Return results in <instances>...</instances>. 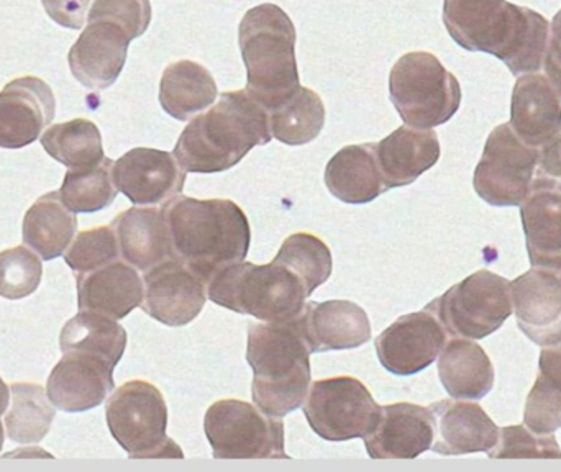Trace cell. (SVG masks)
I'll return each instance as SVG.
<instances>
[{
	"label": "cell",
	"instance_id": "cell-17",
	"mask_svg": "<svg viewBox=\"0 0 561 472\" xmlns=\"http://www.w3.org/2000/svg\"><path fill=\"white\" fill-rule=\"evenodd\" d=\"M434 440L431 408L408 402L381 407L378 424L363 438L373 460H414L432 450Z\"/></svg>",
	"mask_w": 561,
	"mask_h": 472
},
{
	"label": "cell",
	"instance_id": "cell-29",
	"mask_svg": "<svg viewBox=\"0 0 561 472\" xmlns=\"http://www.w3.org/2000/svg\"><path fill=\"white\" fill-rule=\"evenodd\" d=\"M325 184L333 197L346 204H368L386 193L375 145H352L340 150L327 164Z\"/></svg>",
	"mask_w": 561,
	"mask_h": 472
},
{
	"label": "cell",
	"instance_id": "cell-16",
	"mask_svg": "<svg viewBox=\"0 0 561 472\" xmlns=\"http://www.w3.org/2000/svg\"><path fill=\"white\" fill-rule=\"evenodd\" d=\"M55 114V94L43 79H13L0 92V148L19 150L35 143Z\"/></svg>",
	"mask_w": 561,
	"mask_h": 472
},
{
	"label": "cell",
	"instance_id": "cell-1",
	"mask_svg": "<svg viewBox=\"0 0 561 472\" xmlns=\"http://www.w3.org/2000/svg\"><path fill=\"white\" fill-rule=\"evenodd\" d=\"M444 23L461 48L496 56L514 76L543 68L550 23L536 10L506 0H444Z\"/></svg>",
	"mask_w": 561,
	"mask_h": 472
},
{
	"label": "cell",
	"instance_id": "cell-3",
	"mask_svg": "<svg viewBox=\"0 0 561 472\" xmlns=\"http://www.w3.org/2000/svg\"><path fill=\"white\" fill-rule=\"evenodd\" d=\"M272 138L270 115L262 105L247 91L224 92L213 108L184 128L173 154L187 173H222Z\"/></svg>",
	"mask_w": 561,
	"mask_h": 472
},
{
	"label": "cell",
	"instance_id": "cell-25",
	"mask_svg": "<svg viewBox=\"0 0 561 472\" xmlns=\"http://www.w3.org/2000/svg\"><path fill=\"white\" fill-rule=\"evenodd\" d=\"M79 312H92L112 320H122L141 307L144 280L127 263L107 264L91 273L76 276Z\"/></svg>",
	"mask_w": 561,
	"mask_h": 472
},
{
	"label": "cell",
	"instance_id": "cell-11",
	"mask_svg": "<svg viewBox=\"0 0 561 472\" xmlns=\"http://www.w3.org/2000/svg\"><path fill=\"white\" fill-rule=\"evenodd\" d=\"M539 148L529 147L511 124L494 128L474 171L473 186L484 203L516 207L526 200L536 177Z\"/></svg>",
	"mask_w": 561,
	"mask_h": 472
},
{
	"label": "cell",
	"instance_id": "cell-8",
	"mask_svg": "<svg viewBox=\"0 0 561 472\" xmlns=\"http://www.w3.org/2000/svg\"><path fill=\"white\" fill-rule=\"evenodd\" d=\"M105 417L130 460H183V451L167 435V402L150 382L130 381L118 388L107 401Z\"/></svg>",
	"mask_w": 561,
	"mask_h": 472
},
{
	"label": "cell",
	"instance_id": "cell-41",
	"mask_svg": "<svg viewBox=\"0 0 561 472\" xmlns=\"http://www.w3.org/2000/svg\"><path fill=\"white\" fill-rule=\"evenodd\" d=\"M491 460L504 458H542V460H561V450L552 435L534 434L524 425L501 428L500 441L488 453Z\"/></svg>",
	"mask_w": 561,
	"mask_h": 472
},
{
	"label": "cell",
	"instance_id": "cell-44",
	"mask_svg": "<svg viewBox=\"0 0 561 472\" xmlns=\"http://www.w3.org/2000/svg\"><path fill=\"white\" fill-rule=\"evenodd\" d=\"M543 68L553 88L559 85L561 82V10L550 25L549 49H547Z\"/></svg>",
	"mask_w": 561,
	"mask_h": 472
},
{
	"label": "cell",
	"instance_id": "cell-39",
	"mask_svg": "<svg viewBox=\"0 0 561 472\" xmlns=\"http://www.w3.org/2000/svg\"><path fill=\"white\" fill-rule=\"evenodd\" d=\"M43 266L35 251L25 246L0 253V297L20 300L38 289Z\"/></svg>",
	"mask_w": 561,
	"mask_h": 472
},
{
	"label": "cell",
	"instance_id": "cell-14",
	"mask_svg": "<svg viewBox=\"0 0 561 472\" xmlns=\"http://www.w3.org/2000/svg\"><path fill=\"white\" fill-rule=\"evenodd\" d=\"M144 287L141 309L163 325H187L206 306V284L174 257L148 269Z\"/></svg>",
	"mask_w": 561,
	"mask_h": 472
},
{
	"label": "cell",
	"instance_id": "cell-18",
	"mask_svg": "<svg viewBox=\"0 0 561 472\" xmlns=\"http://www.w3.org/2000/svg\"><path fill=\"white\" fill-rule=\"evenodd\" d=\"M46 384V394L62 412H85L99 407L114 391L115 366L99 356L62 353Z\"/></svg>",
	"mask_w": 561,
	"mask_h": 472
},
{
	"label": "cell",
	"instance_id": "cell-46",
	"mask_svg": "<svg viewBox=\"0 0 561 472\" xmlns=\"http://www.w3.org/2000/svg\"><path fill=\"white\" fill-rule=\"evenodd\" d=\"M3 440H5V431H3L2 422H0V450H2Z\"/></svg>",
	"mask_w": 561,
	"mask_h": 472
},
{
	"label": "cell",
	"instance_id": "cell-31",
	"mask_svg": "<svg viewBox=\"0 0 561 472\" xmlns=\"http://www.w3.org/2000/svg\"><path fill=\"white\" fill-rule=\"evenodd\" d=\"M78 230L75 212L65 206L59 191L39 197L28 212L22 226L23 243L35 251L42 260L51 261L62 256L71 244Z\"/></svg>",
	"mask_w": 561,
	"mask_h": 472
},
{
	"label": "cell",
	"instance_id": "cell-20",
	"mask_svg": "<svg viewBox=\"0 0 561 472\" xmlns=\"http://www.w3.org/2000/svg\"><path fill=\"white\" fill-rule=\"evenodd\" d=\"M520 219L534 269L561 280V184L534 177L529 196L520 204Z\"/></svg>",
	"mask_w": 561,
	"mask_h": 472
},
{
	"label": "cell",
	"instance_id": "cell-15",
	"mask_svg": "<svg viewBox=\"0 0 561 472\" xmlns=\"http://www.w3.org/2000/svg\"><path fill=\"white\" fill-rule=\"evenodd\" d=\"M114 183L135 206H158L183 193L186 171L174 154L135 148L114 163Z\"/></svg>",
	"mask_w": 561,
	"mask_h": 472
},
{
	"label": "cell",
	"instance_id": "cell-7",
	"mask_svg": "<svg viewBox=\"0 0 561 472\" xmlns=\"http://www.w3.org/2000/svg\"><path fill=\"white\" fill-rule=\"evenodd\" d=\"M389 97L408 127L431 130L457 114L461 88L434 55L414 51L392 66Z\"/></svg>",
	"mask_w": 561,
	"mask_h": 472
},
{
	"label": "cell",
	"instance_id": "cell-27",
	"mask_svg": "<svg viewBox=\"0 0 561 472\" xmlns=\"http://www.w3.org/2000/svg\"><path fill=\"white\" fill-rule=\"evenodd\" d=\"M111 227L117 237L122 260L135 269L147 273L151 267L173 260V246L163 210L131 207L118 214Z\"/></svg>",
	"mask_w": 561,
	"mask_h": 472
},
{
	"label": "cell",
	"instance_id": "cell-6",
	"mask_svg": "<svg viewBox=\"0 0 561 472\" xmlns=\"http://www.w3.org/2000/svg\"><path fill=\"white\" fill-rule=\"evenodd\" d=\"M207 297L217 306L266 323L296 320L309 293L302 280L283 264L239 263L207 284Z\"/></svg>",
	"mask_w": 561,
	"mask_h": 472
},
{
	"label": "cell",
	"instance_id": "cell-42",
	"mask_svg": "<svg viewBox=\"0 0 561 472\" xmlns=\"http://www.w3.org/2000/svg\"><path fill=\"white\" fill-rule=\"evenodd\" d=\"M88 20H108L117 23L131 39H135L144 35L150 26V0H95Z\"/></svg>",
	"mask_w": 561,
	"mask_h": 472
},
{
	"label": "cell",
	"instance_id": "cell-33",
	"mask_svg": "<svg viewBox=\"0 0 561 472\" xmlns=\"http://www.w3.org/2000/svg\"><path fill=\"white\" fill-rule=\"evenodd\" d=\"M539 378L527 395L524 424L539 435H552L561 428V342L543 346Z\"/></svg>",
	"mask_w": 561,
	"mask_h": 472
},
{
	"label": "cell",
	"instance_id": "cell-38",
	"mask_svg": "<svg viewBox=\"0 0 561 472\" xmlns=\"http://www.w3.org/2000/svg\"><path fill=\"white\" fill-rule=\"evenodd\" d=\"M275 261L302 280L309 296L332 274L329 246L312 233H294L287 238Z\"/></svg>",
	"mask_w": 561,
	"mask_h": 472
},
{
	"label": "cell",
	"instance_id": "cell-12",
	"mask_svg": "<svg viewBox=\"0 0 561 472\" xmlns=\"http://www.w3.org/2000/svg\"><path fill=\"white\" fill-rule=\"evenodd\" d=\"M304 414L310 428L327 441L365 438L378 424L381 405L366 385L350 376L313 382Z\"/></svg>",
	"mask_w": 561,
	"mask_h": 472
},
{
	"label": "cell",
	"instance_id": "cell-21",
	"mask_svg": "<svg viewBox=\"0 0 561 472\" xmlns=\"http://www.w3.org/2000/svg\"><path fill=\"white\" fill-rule=\"evenodd\" d=\"M520 332L536 345L561 342V280L547 270L530 269L511 283Z\"/></svg>",
	"mask_w": 561,
	"mask_h": 472
},
{
	"label": "cell",
	"instance_id": "cell-40",
	"mask_svg": "<svg viewBox=\"0 0 561 472\" xmlns=\"http://www.w3.org/2000/svg\"><path fill=\"white\" fill-rule=\"evenodd\" d=\"M118 257L117 237L111 226L79 233L65 251V261L76 274L91 273L115 263Z\"/></svg>",
	"mask_w": 561,
	"mask_h": 472
},
{
	"label": "cell",
	"instance_id": "cell-19",
	"mask_svg": "<svg viewBox=\"0 0 561 472\" xmlns=\"http://www.w3.org/2000/svg\"><path fill=\"white\" fill-rule=\"evenodd\" d=\"M130 42L117 23L91 20L69 51L72 76L89 89L111 88L124 69Z\"/></svg>",
	"mask_w": 561,
	"mask_h": 472
},
{
	"label": "cell",
	"instance_id": "cell-24",
	"mask_svg": "<svg viewBox=\"0 0 561 472\" xmlns=\"http://www.w3.org/2000/svg\"><path fill=\"white\" fill-rule=\"evenodd\" d=\"M297 322L312 353L358 348L371 339L368 315L350 300L307 302Z\"/></svg>",
	"mask_w": 561,
	"mask_h": 472
},
{
	"label": "cell",
	"instance_id": "cell-9",
	"mask_svg": "<svg viewBox=\"0 0 561 472\" xmlns=\"http://www.w3.org/2000/svg\"><path fill=\"white\" fill-rule=\"evenodd\" d=\"M513 309L510 280L488 269L471 274L425 307L448 335L468 339L486 338L500 330Z\"/></svg>",
	"mask_w": 561,
	"mask_h": 472
},
{
	"label": "cell",
	"instance_id": "cell-30",
	"mask_svg": "<svg viewBox=\"0 0 561 472\" xmlns=\"http://www.w3.org/2000/svg\"><path fill=\"white\" fill-rule=\"evenodd\" d=\"M216 79L209 69L190 59L171 62L160 84L161 107L171 117L187 122L216 102Z\"/></svg>",
	"mask_w": 561,
	"mask_h": 472
},
{
	"label": "cell",
	"instance_id": "cell-26",
	"mask_svg": "<svg viewBox=\"0 0 561 472\" xmlns=\"http://www.w3.org/2000/svg\"><path fill=\"white\" fill-rule=\"evenodd\" d=\"M376 163L389 189L415 183L440 160V143L435 131L401 127L375 145Z\"/></svg>",
	"mask_w": 561,
	"mask_h": 472
},
{
	"label": "cell",
	"instance_id": "cell-10",
	"mask_svg": "<svg viewBox=\"0 0 561 472\" xmlns=\"http://www.w3.org/2000/svg\"><path fill=\"white\" fill-rule=\"evenodd\" d=\"M204 431L217 460H289L284 424L249 402L226 399L210 405Z\"/></svg>",
	"mask_w": 561,
	"mask_h": 472
},
{
	"label": "cell",
	"instance_id": "cell-32",
	"mask_svg": "<svg viewBox=\"0 0 561 472\" xmlns=\"http://www.w3.org/2000/svg\"><path fill=\"white\" fill-rule=\"evenodd\" d=\"M127 346V332L117 320L92 312H79L72 316L59 335L62 353H84L99 356L117 366Z\"/></svg>",
	"mask_w": 561,
	"mask_h": 472
},
{
	"label": "cell",
	"instance_id": "cell-22",
	"mask_svg": "<svg viewBox=\"0 0 561 472\" xmlns=\"http://www.w3.org/2000/svg\"><path fill=\"white\" fill-rule=\"evenodd\" d=\"M437 440L432 451L444 457L490 453L500 441L501 428L474 402L444 401L431 405Z\"/></svg>",
	"mask_w": 561,
	"mask_h": 472
},
{
	"label": "cell",
	"instance_id": "cell-47",
	"mask_svg": "<svg viewBox=\"0 0 561 472\" xmlns=\"http://www.w3.org/2000/svg\"><path fill=\"white\" fill-rule=\"evenodd\" d=\"M556 91L559 92V95L561 97V82L559 85H556Z\"/></svg>",
	"mask_w": 561,
	"mask_h": 472
},
{
	"label": "cell",
	"instance_id": "cell-37",
	"mask_svg": "<svg viewBox=\"0 0 561 472\" xmlns=\"http://www.w3.org/2000/svg\"><path fill=\"white\" fill-rule=\"evenodd\" d=\"M114 161L104 158L95 166L69 170L62 181L59 196L75 214H92L104 210L117 197L114 183Z\"/></svg>",
	"mask_w": 561,
	"mask_h": 472
},
{
	"label": "cell",
	"instance_id": "cell-23",
	"mask_svg": "<svg viewBox=\"0 0 561 472\" xmlns=\"http://www.w3.org/2000/svg\"><path fill=\"white\" fill-rule=\"evenodd\" d=\"M511 127L533 148L552 143L561 134V97L547 76L523 74L514 85Z\"/></svg>",
	"mask_w": 561,
	"mask_h": 472
},
{
	"label": "cell",
	"instance_id": "cell-13",
	"mask_svg": "<svg viewBox=\"0 0 561 472\" xmlns=\"http://www.w3.org/2000/svg\"><path fill=\"white\" fill-rule=\"evenodd\" d=\"M447 342L437 316L428 310L396 320L376 338L379 361L392 375L411 376L428 368L440 356Z\"/></svg>",
	"mask_w": 561,
	"mask_h": 472
},
{
	"label": "cell",
	"instance_id": "cell-45",
	"mask_svg": "<svg viewBox=\"0 0 561 472\" xmlns=\"http://www.w3.org/2000/svg\"><path fill=\"white\" fill-rule=\"evenodd\" d=\"M10 402V388H7L5 382L0 378V417L5 414L7 408H9Z\"/></svg>",
	"mask_w": 561,
	"mask_h": 472
},
{
	"label": "cell",
	"instance_id": "cell-35",
	"mask_svg": "<svg viewBox=\"0 0 561 472\" xmlns=\"http://www.w3.org/2000/svg\"><path fill=\"white\" fill-rule=\"evenodd\" d=\"M268 115L273 137L289 147H300L316 140L325 125L322 99L312 89L302 85Z\"/></svg>",
	"mask_w": 561,
	"mask_h": 472
},
{
	"label": "cell",
	"instance_id": "cell-34",
	"mask_svg": "<svg viewBox=\"0 0 561 472\" xmlns=\"http://www.w3.org/2000/svg\"><path fill=\"white\" fill-rule=\"evenodd\" d=\"M12 405L5 415V434L20 445L39 444L51 428L56 407L42 385L16 382L10 385Z\"/></svg>",
	"mask_w": 561,
	"mask_h": 472
},
{
	"label": "cell",
	"instance_id": "cell-48",
	"mask_svg": "<svg viewBox=\"0 0 561 472\" xmlns=\"http://www.w3.org/2000/svg\"><path fill=\"white\" fill-rule=\"evenodd\" d=\"M559 145H560V151H561V134L559 135Z\"/></svg>",
	"mask_w": 561,
	"mask_h": 472
},
{
	"label": "cell",
	"instance_id": "cell-43",
	"mask_svg": "<svg viewBox=\"0 0 561 472\" xmlns=\"http://www.w3.org/2000/svg\"><path fill=\"white\" fill-rule=\"evenodd\" d=\"M49 19L66 28L79 30L84 26L91 0H42Z\"/></svg>",
	"mask_w": 561,
	"mask_h": 472
},
{
	"label": "cell",
	"instance_id": "cell-36",
	"mask_svg": "<svg viewBox=\"0 0 561 472\" xmlns=\"http://www.w3.org/2000/svg\"><path fill=\"white\" fill-rule=\"evenodd\" d=\"M42 145L49 157L69 170L95 166L105 158L101 131L85 118L53 125L43 134Z\"/></svg>",
	"mask_w": 561,
	"mask_h": 472
},
{
	"label": "cell",
	"instance_id": "cell-2",
	"mask_svg": "<svg viewBox=\"0 0 561 472\" xmlns=\"http://www.w3.org/2000/svg\"><path fill=\"white\" fill-rule=\"evenodd\" d=\"M174 260L209 284L245 261L252 240L245 212L232 200L176 196L163 204Z\"/></svg>",
	"mask_w": 561,
	"mask_h": 472
},
{
	"label": "cell",
	"instance_id": "cell-5",
	"mask_svg": "<svg viewBox=\"0 0 561 472\" xmlns=\"http://www.w3.org/2000/svg\"><path fill=\"white\" fill-rule=\"evenodd\" d=\"M239 42L247 94L266 112L279 107L300 88L293 20L275 3H262L243 16Z\"/></svg>",
	"mask_w": 561,
	"mask_h": 472
},
{
	"label": "cell",
	"instance_id": "cell-4",
	"mask_svg": "<svg viewBox=\"0 0 561 472\" xmlns=\"http://www.w3.org/2000/svg\"><path fill=\"white\" fill-rule=\"evenodd\" d=\"M310 353L297 319L250 325L247 361L260 411L279 418L302 407L310 385Z\"/></svg>",
	"mask_w": 561,
	"mask_h": 472
},
{
	"label": "cell",
	"instance_id": "cell-28",
	"mask_svg": "<svg viewBox=\"0 0 561 472\" xmlns=\"http://www.w3.org/2000/svg\"><path fill=\"white\" fill-rule=\"evenodd\" d=\"M438 376L450 398L480 401L494 385V368L490 356L478 343L455 338L442 349Z\"/></svg>",
	"mask_w": 561,
	"mask_h": 472
}]
</instances>
